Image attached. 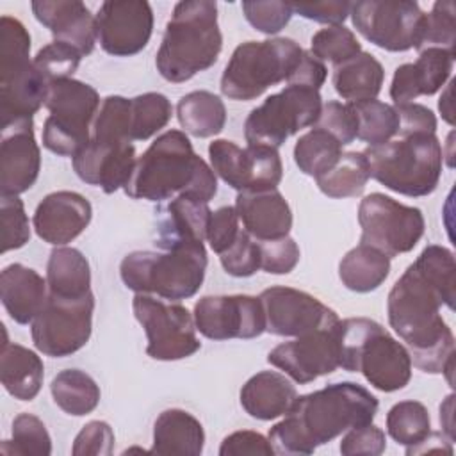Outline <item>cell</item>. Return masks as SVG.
I'll return each mask as SVG.
<instances>
[{
	"label": "cell",
	"mask_w": 456,
	"mask_h": 456,
	"mask_svg": "<svg viewBox=\"0 0 456 456\" xmlns=\"http://www.w3.org/2000/svg\"><path fill=\"white\" fill-rule=\"evenodd\" d=\"M413 265L440 292L444 305L449 310H452L454 297H456L454 296L456 264H454L452 251L438 244H429L422 249V253L417 256Z\"/></svg>",
	"instance_id": "obj_41"
},
{
	"label": "cell",
	"mask_w": 456,
	"mask_h": 456,
	"mask_svg": "<svg viewBox=\"0 0 456 456\" xmlns=\"http://www.w3.org/2000/svg\"><path fill=\"white\" fill-rule=\"evenodd\" d=\"M114 451V431L103 420L87 422L75 436L73 456H110Z\"/></svg>",
	"instance_id": "obj_54"
},
{
	"label": "cell",
	"mask_w": 456,
	"mask_h": 456,
	"mask_svg": "<svg viewBox=\"0 0 456 456\" xmlns=\"http://www.w3.org/2000/svg\"><path fill=\"white\" fill-rule=\"evenodd\" d=\"M456 9L451 0L435 2L429 14L424 18L419 52L424 48H444L454 52L456 39Z\"/></svg>",
	"instance_id": "obj_47"
},
{
	"label": "cell",
	"mask_w": 456,
	"mask_h": 456,
	"mask_svg": "<svg viewBox=\"0 0 456 456\" xmlns=\"http://www.w3.org/2000/svg\"><path fill=\"white\" fill-rule=\"evenodd\" d=\"M390 273V258L379 249L358 244L349 249L338 264V278L342 285L353 292L376 290Z\"/></svg>",
	"instance_id": "obj_33"
},
{
	"label": "cell",
	"mask_w": 456,
	"mask_h": 456,
	"mask_svg": "<svg viewBox=\"0 0 456 456\" xmlns=\"http://www.w3.org/2000/svg\"><path fill=\"white\" fill-rule=\"evenodd\" d=\"M205 445L201 422L185 410H164L153 424L151 454L160 456H200Z\"/></svg>",
	"instance_id": "obj_29"
},
{
	"label": "cell",
	"mask_w": 456,
	"mask_h": 456,
	"mask_svg": "<svg viewBox=\"0 0 456 456\" xmlns=\"http://www.w3.org/2000/svg\"><path fill=\"white\" fill-rule=\"evenodd\" d=\"M208 157L214 173L239 192L276 189L283 176L278 148L264 144L240 148L228 139H216L208 144Z\"/></svg>",
	"instance_id": "obj_15"
},
{
	"label": "cell",
	"mask_w": 456,
	"mask_h": 456,
	"mask_svg": "<svg viewBox=\"0 0 456 456\" xmlns=\"http://www.w3.org/2000/svg\"><path fill=\"white\" fill-rule=\"evenodd\" d=\"M239 223L240 221H239L237 210L235 207H230V205H224L210 214L205 239L210 244L214 253L221 255L237 240L242 230Z\"/></svg>",
	"instance_id": "obj_55"
},
{
	"label": "cell",
	"mask_w": 456,
	"mask_h": 456,
	"mask_svg": "<svg viewBox=\"0 0 456 456\" xmlns=\"http://www.w3.org/2000/svg\"><path fill=\"white\" fill-rule=\"evenodd\" d=\"M321 109L322 98L319 91L301 86H285L280 93L267 96L248 114L244 137L248 144L280 148L301 128L314 126Z\"/></svg>",
	"instance_id": "obj_10"
},
{
	"label": "cell",
	"mask_w": 456,
	"mask_h": 456,
	"mask_svg": "<svg viewBox=\"0 0 456 456\" xmlns=\"http://www.w3.org/2000/svg\"><path fill=\"white\" fill-rule=\"evenodd\" d=\"M123 189L132 200L164 201L176 194L208 203L217 192V180L185 132L167 130L135 160Z\"/></svg>",
	"instance_id": "obj_3"
},
{
	"label": "cell",
	"mask_w": 456,
	"mask_h": 456,
	"mask_svg": "<svg viewBox=\"0 0 456 456\" xmlns=\"http://www.w3.org/2000/svg\"><path fill=\"white\" fill-rule=\"evenodd\" d=\"M223 269L235 278H248L260 269V248L258 240L253 239L244 228L237 240L219 255Z\"/></svg>",
	"instance_id": "obj_50"
},
{
	"label": "cell",
	"mask_w": 456,
	"mask_h": 456,
	"mask_svg": "<svg viewBox=\"0 0 456 456\" xmlns=\"http://www.w3.org/2000/svg\"><path fill=\"white\" fill-rule=\"evenodd\" d=\"M207 271L203 242L183 244L171 249L132 251L119 264V276L135 294H150L169 301L192 297Z\"/></svg>",
	"instance_id": "obj_6"
},
{
	"label": "cell",
	"mask_w": 456,
	"mask_h": 456,
	"mask_svg": "<svg viewBox=\"0 0 456 456\" xmlns=\"http://www.w3.org/2000/svg\"><path fill=\"white\" fill-rule=\"evenodd\" d=\"M82 55L64 45V43H50L46 46H43L36 57L32 59L36 69L43 75V78L48 84H53L57 80H64V78H73V73L77 71L78 64H80Z\"/></svg>",
	"instance_id": "obj_48"
},
{
	"label": "cell",
	"mask_w": 456,
	"mask_h": 456,
	"mask_svg": "<svg viewBox=\"0 0 456 456\" xmlns=\"http://www.w3.org/2000/svg\"><path fill=\"white\" fill-rule=\"evenodd\" d=\"M442 305L440 292L410 264L388 292L387 314L406 342L411 365L428 374H447L452 383L454 335L440 315Z\"/></svg>",
	"instance_id": "obj_2"
},
{
	"label": "cell",
	"mask_w": 456,
	"mask_h": 456,
	"mask_svg": "<svg viewBox=\"0 0 456 456\" xmlns=\"http://www.w3.org/2000/svg\"><path fill=\"white\" fill-rule=\"evenodd\" d=\"M342 155V144L326 130L314 126L303 134L294 146V162L301 173L321 176Z\"/></svg>",
	"instance_id": "obj_38"
},
{
	"label": "cell",
	"mask_w": 456,
	"mask_h": 456,
	"mask_svg": "<svg viewBox=\"0 0 456 456\" xmlns=\"http://www.w3.org/2000/svg\"><path fill=\"white\" fill-rule=\"evenodd\" d=\"M362 52V45L356 36L344 25H333L317 30L310 41V53L321 62L335 66L353 59Z\"/></svg>",
	"instance_id": "obj_45"
},
{
	"label": "cell",
	"mask_w": 456,
	"mask_h": 456,
	"mask_svg": "<svg viewBox=\"0 0 456 456\" xmlns=\"http://www.w3.org/2000/svg\"><path fill=\"white\" fill-rule=\"evenodd\" d=\"M91 217L89 200L73 191H55L39 201L32 224L39 239L53 246H64L87 228Z\"/></svg>",
	"instance_id": "obj_21"
},
{
	"label": "cell",
	"mask_w": 456,
	"mask_h": 456,
	"mask_svg": "<svg viewBox=\"0 0 456 456\" xmlns=\"http://www.w3.org/2000/svg\"><path fill=\"white\" fill-rule=\"evenodd\" d=\"M370 178L369 164L363 151H347L321 176L315 178L317 187L328 198H356L363 192Z\"/></svg>",
	"instance_id": "obj_37"
},
{
	"label": "cell",
	"mask_w": 456,
	"mask_h": 456,
	"mask_svg": "<svg viewBox=\"0 0 456 456\" xmlns=\"http://www.w3.org/2000/svg\"><path fill=\"white\" fill-rule=\"evenodd\" d=\"M221 48L217 4L212 0H183L175 5L166 25L155 66L162 78L182 84L214 66Z\"/></svg>",
	"instance_id": "obj_4"
},
{
	"label": "cell",
	"mask_w": 456,
	"mask_h": 456,
	"mask_svg": "<svg viewBox=\"0 0 456 456\" xmlns=\"http://www.w3.org/2000/svg\"><path fill=\"white\" fill-rule=\"evenodd\" d=\"M242 12L248 23L267 36L278 34L292 18V5L287 2H262V0H248L242 2Z\"/></svg>",
	"instance_id": "obj_51"
},
{
	"label": "cell",
	"mask_w": 456,
	"mask_h": 456,
	"mask_svg": "<svg viewBox=\"0 0 456 456\" xmlns=\"http://www.w3.org/2000/svg\"><path fill=\"white\" fill-rule=\"evenodd\" d=\"M176 118L187 134L200 139L212 137L226 125V107L223 100L210 91H192L180 98Z\"/></svg>",
	"instance_id": "obj_34"
},
{
	"label": "cell",
	"mask_w": 456,
	"mask_h": 456,
	"mask_svg": "<svg viewBox=\"0 0 456 456\" xmlns=\"http://www.w3.org/2000/svg\"><path fill=\"white\" fill-rule=\"evenodd\" d=\"M260 269L269 274H289L299 262V246L294 239L281 237L271 240H258Z\"/></svg>",
	"instance_id": "obj_53"
},
{
	"label": "cell",
	"mask_w": 456,
	"mask_h": 456,
	"mask_svg": "<svg viewBox=\"0 0 456 456\" xmlns=\"http://www.w3.org/2000/svg\"><path fill=\"white\" fill-rule=\"evenodd\" d=\"M328 77V69L324 62H321L317 57H314L310 52H303L299 64L287 78V86H301L308 89L319 91Z\"/></svg>",
	"instance_id": "obj_60"
},
{
	"label": "cell",
	"mask_w": 456,
	"mask_h": 456,
	"mask_svg": "<svg viewBox=\"0 0 456 456\" xmlns=\"http://www.w3.org/2000/svg\"><path fill=\"white\" fill-rule=\"evenodd\" d=\"M452 84H454V82H449V84H447V87H445V91L442 93L440 102H438V109H440V112H442V118H444L449 125L454 123V119H452V105H451V103H452V102H451Z\"/></svg>",
	"instance_id": "obj_62"
},
{
	"label": "cell",
	"mask_w": 456,
	"mask_h": 456,
	"mask_svg": "<svg viewBox=\"0 0 456 456\" xmlns=\"http://www.w3.org/2000/svg\"><path fill=\"white\" fill-rule=\"evenodd\" d=\"M242 228L256 240L287 237L292 228V210L276 191H242L235 198Z\"/></svg>",
	"instance_id": "obj_25"
},
{
	"label": "cell",
	"mask_w": 456,
	"mask_h": 456,
	"mask_svg": "<svg viewBox=\"0 0 456 456\" xmlns=\"http://www.w3.org/2000/svg\"><path fill=\"white\" fill-rule=\"evenodd\" d=\"M303 52L289 37L246 41L233 50L221 75V93L230 100H255L269 87L287 82Z\"/></svg>",
	"instance_id": "obj_8"
},
{
	"label": "cell",
	"mask_w": 456,
	"mask_h": 456,
	"mask_svg": "<svg viewBox=\"0 0 456 456\" xmlns=\"http://www.w3.org/2000/svg\"><path fill=\"white\" fill-rule=\"evenodd\" d=\"M267 362L299 385L331 374L340 367V319L278 344L267 354Z\"/></svg>",
	"instance_id": "obj_16"
},
{
	"label": "cell",
	"mask_w": 456,
	"mask_h": 456,
	"mask_svg": "<svg viewBox=\"0 0 456 456\" xmlns=\"http://www.w3.org/2000/svg\"><path fill=\"white\" fill-rule=\"evenodd\" d=\"M221 456H244V454H260V456H271L274 454V449L262 433L242 429L235 431L221 442L219 447Z\"/></svg>",
	"instance_id": "obj_57"
},
{
	"label": "cell",
	"mask_w": 456,
	"mask_h": 456,
	"mask_svg": "<svg viewBox=\"0 0 456 456\" xmlns=\"http://www.w3.org/2000/svg\"><path fill=\"white\" fill-rule=\"evenodd\" d=\"M292 5V12L306 18V20H314L317 23H326L330 27L333 25H342L344 20L349 16L351 12V2H314V4H290Z\"/></svg>",
	"instance_id": "obj_59"
},
{
	"label": "cell",
	"mask_w": 456,
	"mask_h": 456,
	"mask_svg": "<svg viewBox=\"0 0 456 456\" xmlns=\"http://www.w3.org/2000/svg\"><path fill=\"white\" fill-rule=\"evenodd\" d=\"M192 315L196 330L210 340L256 338L265 331L264 308L255 296H203Z\"/></svg>",
	"instance_id": "obj_17"
},
{
	"label": "cell",
	"mask_w": 456,
	"mask_h": 456,
	"mask_svg": "<svg viewBox=\"0 0 456 456\" xmlns=\"http://www.w3.org/2000/svg\"><path fill=\"white\" fill-rule=\"evenodd\" d=\"M351 107L358 118L356 139L367 142L369 146H379L397 135L399 118L395 107L376 98L353 102Z\"/></svg>",
	"instance_id": "obj_39"
},
{
	"label": "cell",
	"mask_w": 456,
	"mask_h": 456,
	"mask_svg": "<svg viewBox=\"0 0 456 456\" xmlns=\"http://www.w3.org/2000/svg\"><path fill=\"white\" fill-rule=\"evenodd\" d=\"M94 296H59L48 292L46 301L30 322L36 349L52 358H62L82 349L93 331Z\"/></svg>",
	"instance_id": "obj_11"
},
{
	"label": "cell",
	"mask_w": 456,
	"mask_h": 456,
	"mask_svg": "<svg viewBox=\"0 0 456 456\" xmlns=\"http://www.w3.org/2000/svg\"><path fill=\"white\" fill-rule=\"evenodd\" d=\"M55 404L68 415L82 417L91 413L100 403V387L84 370H61L50 385Z\"/></svg>",
	"instance_id": "obj_36"
},
{
	"label": "cell",
	"mask_w": 456,
	"mask_h": 456,
	"mask_svg": "<svg viewBox=\"0 0 456 456\" xmlns=\"http://www.w3.org/2000/svg\"><path fill=\"white\" fill-rule=\"evenodd\" d=\"M41 171V151L34 137L32 118L16 119L2 126L0 142V191L2 196H18L28 191Z\"/></svg>",
	"instance_id": "obj_20"
},
{
	"label": "cell",
	"mask_w": 456,
	"mask_h": 456,
	"mask_svg": "<svg viewBox=\"0 0 456 456\" xmlns=\"http://www.w3.org/2000/svg\"><path fill=\"white\" fill-rule=\"evenodd\" d=\"M314 126L326 130L342 146H346L356 139L358 118H356L351 103H340V102L331 100L322 105L319 119Z\"/></svg>",
	"instance_id": "obj_52"
},
{
	"label": "cell",
	"mask_w": 456,
	"mask_h": 456,
	"mask_svg": "<svg viewBox=\"0 0 456 456\" xmlns=\"http://www.w3.org/2000/svg\"><path fill=\"white\" fill-rule=\"evenodd\" d=\"M385 447H387L385 433L372 422L347 429L340 442V452L344 456H356V454L379 456L385 451Z\"/></svg>",
	"instance_id": "obj_56"
},
{
	"label": "cell",
	"mask_w": 456,
	"mask_h": 456,
	"mask_svg": "<svg viewBox=\"0 0 456 456\" xmlns=\"http://www.w3.org/2000/svg\"><path fill=\"white\" fill-rule=\"evenodd\" d=\"M50 84L36 69L34 62L0 80L2 126L16 119L32 118L45 105Z\"/></svg>",
	"instance_id": "obj_30"
},
{
	"label": "cell",
	"mask_w": 456,
	"mask_h": 456,
	"mask_svg": "<svg viewBox=\"0 0 456 456\" xmlns=\"http://www.w3.org/2000/svg\"><path fill=\"white\" fill-rule=\"evenodd\" d=\"M385 80L381 62L369 52H360L353 59L333 68V87L347 103L372 100L379 94Z\"/></svg>",
	"instance_id": "obj_32"
},
{
	"label": "cell",
	"mask_w": 456,
	"mask_h": 456,
	"mask_svg": "<svg viewBox=\"0 0 456 456\" xmlns=\"http://www.w3.org/2000/svg\"><path fill=\"white\" fill-rule=\"evenodd\" d=\"M358 223L360 244L372 246L388 258L411 251L426 228L420 208L403 205L381 192H372L360 201Z\"/></svg>",
	"instance_id": "obj_13"
},
{
	"label": "cell",
	"mask_w": 456,
	"mask_h": 456,
	"mask_svg": "<svg viewBox=\"0 0 456 456\" xmlns=\"http://www.w3.org/2000/svg\"><path fill=\"white\" fill-rule=\"evenodd\" d=\"M30 57V34L25 25L12 18H0V80L9 78L16 71L28 66Z\"/></svg>",
	"instance_id": "obj_44"
},
{
	"label": "cell",
	"mask_w": 456,
	"mask_h": 456,
	"mask_svg": "<svg viewBox=\"0 0 456 456\" xmlns=\"http://www.w3.org/2000/svg\"><path fill=\"white\" fill-rule=\"evenodd\" d=\"M399 118V137H406L411 134H435L436 132V118L431 109L420 103H403L394 105Z\"/></svg>",
	"instance_id": "obj_58"
},
{
	"label": "cell",
	"mask_w": 456,
	"mask_h": 456,
	"mask_svg": "<svg viewBox=\"0 0 456 456\" xmlns=\"http://www.w3.org/2000/svg\"><path fill=\"white\" fill-rule=\"evenodd\" d=\"M452 411H454V395H447L445 401L440 404V424L444 428V435L454 442V422H452Z\"/></svg>",
	"instance_id": "obj_61"
},
{
	"label": "cell",
	"mask_w": 456,
	"mask_h": 456,
	"mask_svg": "<svg viewBox=\"0 0 456 456\" xmlns=\"http://www.w3.org/2000/svg\"><path fill=\"white\" fill-rule=\"evenodd\" d=\"M340 367L362 372L381 392L404 388L411 379V358L379 322L367 317L340 321Z\"/></svg>",
	"instance_id": "obj_5"
},
{
	"label": "cell",
	"mask_w": 456,
	"mask_h": 456,
	"mask_svg": "<svg viewBox=\"0 0 456 456\" xmlns=\"http://www.w3.org/2000/svg\"><path fill=\"white\" fill-rule=\"evenodd\" d=\"M212 210L208 203L189 196H175L157 212V240L160 249L203 242Z\"/></svg>",
	"instance_id": "obj_26"
},
{
	"label": "cell",
	"mask_w": 456,
	"mask_h": 456,
	"mask_svg": "<svg viewBox=\"0 0 456 456\" xmlns=\"http://www.w3.org/2000/svg\"><path fill=\"white\" fill-rule=\"evenodd\" d=\"M48 296L46 280L23 264H9L0 273V299L9 317L18 324L36 319Z\"/></svg>",
	"instance_id": "obj_27"
},
{
	"label": "cell",
	"mask_w": 456,
	"mask_h": 456,
	"mask_svg": "<svg viewBox=\"0 0 456 456\" xmlns=\"http://www.w3.org/2000/svg\"><path fill=\"white\" fill-rule=\"evenodd\" d=\"M378 399L353 381L331 383L321 390L297 395L285 419L269 429L274 454H312L351 428L370 424Z\"/></svg>",
	"instance_id": "obj_1"
},
{
	"label": "cell",
	"mask_w": 456,
	"mask_h": 456,
	"mask_svg": "<svg viewBox=\"0 0 456 456\" xmlns=\"http://www.w3.org/2000/svg\"><path fill=\"white\" fill-rule=\"evenodd\" d=\"M132 102V141H146L160 132L171 119L173 105L160 93H144Z\"/></svg>",
	"instance_id": "obj_43"
},
{
	"label": "cell",
	"mask_w": 456,
	"mask_h": 456,
	"mask_svg": "<svg viewBox=\"0 0 456 456\" xmlns=\"http://www.w3.org/2000/svg\"><path fill=\"white\" fill-rule=\"evenodd\" d=\"M454 52L444 48H424L415 62L395 68L390 86V98L395 105L411 103L419 96H431L440 91L451 77Z\"/></svg>",
	"instance_id": "obj_24"
},
{
	"label": "cell",
	"mask_w": 456,
	"mask_h": 456,
	"mask_svg": "<svg viewBox=\"0 0 456 456\" xmlns=\"http://www.w3.org/2000/svg\"><path fill=\"white\" fill-rule=\"evenodd\" d=\"M387 431L401 445L411 447L431 431L428 408L419 401H399L387 413Z\"/></svg>",
	"instance_id": "obj_40"
},
{
	"label": "cell",
	"mask_w": 456,
	"mask_h": 456,
	"mask_svg": "<svg viewBox=\"0 0 456 456\" xmlns=\"http://www.w3.org/2000/svg\"><path fill=\"white\" fill-rule=\"evenodd\" d=\"M135 160V148L128 141L107 144L91 139L73 157V169L82 182L112 194L126 185Z\"/></svg>",
	"instance_id": "obj_22"
},
{
	"label": "cell",
	"mask_w": 456,
	"mask_h": 456,
	"mask_svg": "<svg viewBox=\"0 0 456 456\" xmlns=\"http://www.w3.org/2000/svg\"><path fill=\"white\" fill-rule=\"evenodd\" d=\"M48 118L43 125V146L61 157H75L91 141V123L100 109L98 91L80 80L50 84L45 100Z\"/></svg>",
	"instance_id": "obj_9"
},
{
	"label": "cell",
	"mask_w": 456,
	"mask_h": 456,
	"mask_svg": "<svg viewBox=\"0 0 456 456\" xmlns=\"http://www.w3.org/2000/svg\"><path fill=\"white\" fill-rule=\"evenodd\" d=\"M296 397V387L274 370L256 372L240 388V406L258 420H273L285 415Z\"/></svg>",
	"instance_id": "obj_28"
},
{
	"label": "cell",
	"mask_w": 456,
	"mask_h": 456,
	"mask_svg": "<svg viewBox=\"0 0 456 456\" xmlns=\"http://www.w3.org/2000/svg\"><path fill=\"white\" fill-rule=\"evenodd\" d=\"M94 18L98 43L114 57L139 53L153 32V11L144 0L103 2Z\"/></svg>",
	"instance_id": "obj_19"
},
{
	"label": "cell",
	"mask_w": 456,
	"mask_h": 456,
	"mask_svg": "<svg viewBox=\"0 0 456 456\" xmlns=\"http://www.w3.org/2000/svg\"><path fill=\"white\" fill-rule=\"evenodd\" d=\"M2 221V253L23 248L30 239L28 217L23 201L18 196H2L0 200Z\"/></svg>",
	"instance_id": "obj_49"
},
{
	"label": "cell",
	"mask_w": 456,
	"mask_h": 456,
	"mask_svg": "<svg viewBox=\"0 0 456 456\" xmlns=\"http://www.w3.org/2000/svg\"><path fill=\"white\" fill-rule=\"evenodd\" d=\"M43 360L20 344L4 342L0 353V379L4 388L20 401H32L43 385Z\"/></svg>",
	"instance_id": "obj_31"
},
{
	"label": "cell",
	"mask_w": 456,
	"mask_h": 456,
	"mask_svg": "<svg viewBox=\"0 0 456 456\" xmlns=\"http://www.w3.org/2000/svg\"><path fill=\"white\" fill-rule=\"evenodd\" d=\"M134 315L148 337L146 353L153 360L175 362L192 356L201 342L194 315L180 303L150 294H135Z\"/></svg>",
	"instance_id": "obj_12"
},
{
	"label": "cell",
	"mask_w": 456,
	"mask_h": 456,
	"mask_svg": "<svg viewBox=\"0 0 456 456\" xmlns=\"http://www.w3.org/2000/svg\"><path fill=\"white\" fill-rule=\"evenodd\" d=\"M351 21L367 41L387 52L419 48L426 12L417 2L362 0L351 5Z\"/></svg>",
	"instance_id": "obj_14"
},
{
	"label": "cell",
	"mask_w": 456,
	"mask_h": 456,
	"mask_svg": "<svg viewBox=\"0 0 456 456\" xmlns=\"http://www.w3.org/2000/svg\"><path fill=\"white\" fill-rule=\"evenodd\" d=\"M12 438L7 440L12 449L7 454L23 456H50L52 438L41 419L32 413H20L12 420Z\"/></svg>",
	"instance_id": "obj_46"
},
{
	"label": "cell",
	"mask_w": 456,
	"mask_h": 456,
	"mask_svg": "<svg viewBox=\"0 0 456 456\" xmlns=\"http://www.w3.org/2000/svg\"><path fill=\"white\" fill-rule=\"evenodd\" d=\"M132 102L125 96L110 94L103 98L98 114L93 121L91 139L98 142L116 144V142H132Z\"/></svg>",
	"instance_id": "obj_42"
},
{
	"label": "cell",
	"mask_w": 456,
	"mask_h": 456,
	"mask_svg": "<svg viewBox=\"0 0 456 456\" xmlns=\"http://www.w3.org/2000/svg\"><path fill=\"white\" fill-rule=\"evenodd\" d=\"M32 12L52 32L53 41L75 48L82 57L93 52L98 41L96 18L86 4L78 0H36Z\"/></svg>",
	"instance_id": "obj_23"
},
{
	"label": "cell",
	"mask_w": 456,
	"mask_h": 456,
	"mask_svg": "<svg viewBox=\"0 0 456 456\" xmlns=\"http://www.w3.org/2000/svg\"><path fill=\"white\" fill-rule=\"evenodd\" d=\"M363 155L370 176L397 194L428 196L440 182L444 150L435 134H411L369 146Z\"/></svg>",
	"instance_id": "obj_7"
},
{
	"label": "cell",
	"mask_w": 456,
	"mask_h": 456,
	"mask_svg": "<svg viewBox=\"0 0 456 456\" xmlns=\"http://www.w3.org/2000/svg\"><path fill=\"white\" fill-rule=\"evenodd\" d=\"M48 292L59 296H84L91 292V269L77 248L52 249L46 264Z\"/></svg>",
	"instance_id": "obj_35"
},
{
	"label": "cell",
	"mask_w": 456,
	"mask_h": 456,
	"mask_svg": "<svg viewBox=\"0 0 456 456\" xmlns=\"http://www.w3.org/2000/svg\"><path fill=\"white\" fill-rule=\"evenodd\" d=\"M265 331L278 337H301L338 321L335 310L305 290L292 287H269L258 296Z\"/></svg>",
	"instance_id": "obj_18"
}]
</instances>
